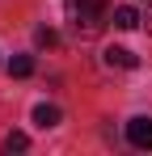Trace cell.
Segmentation results:
<instances>
[{
	"mask_svg": "<svg viewBox=\"0 0 152 156\" xmlns=\"http://www.w3.org/2000/svg\"><path fill=\"white\" fill-rule=\"evenodd\" d=\"M4 148H9V152H25V148H30V135H25V131H9V135H4Z\"/></svg>",
	"mask_w": 152,
	"mask_h": 156,
	"instance_id": "52a82bcc",
	"label": "cell"
},
{
	"mask_svg": "<svg viewBox=\"0 0 152 156\" xmlns=\"http://www.w3.org/2000/svg\"><path fill=\"white\" fill-rule=\"evenodd\" d=\"M55 122H59V105H47V101L34 105V127L47 131V127H55Z\"/></svg>",
	"mask_w": 152,
	"mask_h": 156,
	"instance_id": "5b68a950",
	"label": "cell"
},
{
	"mask_svg": "<svg viewBox=\"0 0 152 156\" xmlns=\"http://www.w3.org/2000/svg\"><path fill=\"white\" fill-rule=\"evenodd\" d=\"M63 4H68V17H72L76 34L93 38V34L106 26V4H110V0H63Z\"/></svg>",
	"mask_w": 152,
	"mask_h": 156,
	"instance_id": "6da1fadb",
	"label": "cell"
},
{
	"mask_svg": "<svg viewBox=\"0 0 152 156\" xmlns=\"http://www.w3.org/2000/svg\"><path fill=\"white\" fill-rule=\"evenodd\" d=\"M144 21H148V30H152V9H148V17H144Z\"/></svg>",
	"mask_w": 152,
	"mask_h": 156,
	"instance_id": "9c48e42d",
	"label": "cell"
},
{
	"mask_svg": "<svg viewBox=\"0 0 152 156\" xmlns=\"http://www.w3.org/2000/svg\"><path fill=\"white\" fill-rule=\"evenodd\" d=\"M127 139H131V148H152V118H131Z\"/></svg>",
	"mask_w": 152,
	"mask_h": 156,
	"instance_id": "7a4b0ae2",
	"label": "cell"
},
{
	"mask_svg": "<svg viewBox=\"0 0 152 156\" xmlns=\"http://www.w3.org/2000/svg\"><path fill=\"white\" fill-rule=\"evenodd\" d=\"M106 63L110 68H135L139 59H135V51H127V47H110L106 51Z\"/></svg>",
	"mask_w": 152,
	"mask_h": 156,
	"instance_id": "277c9868",
	"label": "cell"
},
{
	"mask_svg": "<svg viewBox=\"0 0 152 156\" xmlns=\"http://www.w3.org/2000/svg\"><path fill=\"white\" fill-rule=\"evenodd\" d=\"M9 76H17V80L34 76V59H30V55H13V59H9Z\"/></svg>",
	"mask_w": 152,
	"mask_h": 156,
	"instance_id": "8992f818",
	"label": "cell"
},
{
	"mask_svg": "<svg viewBox=\"0 0 152 156\" xmlns=\"http://www.w3.org/2000/svg\"><path fill=\"white\" fill-rule=\"evenodd\" d=\"M55 42H59V38H55V30H51V26L38 30V47H55Z\"/></svg>",
	"mask_w": 152,
	"mask_h": 156,
	"instance_id": "ba28073f",
	"label": "cell"
},
{
	"mask_svg": "<svg viewBox=\"0 0 152 156\" xmlns=\"http://www.w3.org/2000/svg\"><path fill=\"white\" fill-rule=\"evenodd\" d=\"M110 21H114V30H135L139 21H144V17H139L131 4H123V9H114V17H110Z\"/></svg>",
	"mask_w": 152,
	"mask_h": 156,
	"instance_id": "3957f363",
	"label": "cell"
}]
</instances>
